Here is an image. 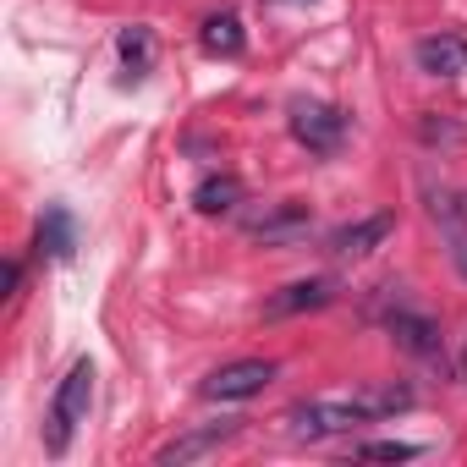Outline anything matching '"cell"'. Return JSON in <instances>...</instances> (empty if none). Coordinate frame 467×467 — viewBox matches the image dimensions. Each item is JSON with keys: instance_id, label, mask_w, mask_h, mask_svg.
I'll use <instances>...</instances> for the list:
<instances>
[{"instance_id": "1", "label": "cell", "mask_w": 467, "mask_h": 467, "mask_svg": "<svg viewBox=\"0 0 467 467\" xmlns=\"http://www.w3.org/2000/svg\"><path fill=\"white\" fill-rule=\"evenodd\" d=\"M88 407H94V363L78 358V363L67 368L56 401H50V423H45V451H50V456H67L78 423H88Z\"/></svg>"}, {"instance_id": "17", "label": "cell", "mask_w": 467, "mask_h": 467, "mask_svg": "<svg viewBox=\"0 0 467 467\" xmlns=\"http://www.w3.org/2000/svg\"><path fill=\"white\" fill-rule=\"evenodd\" d=\"M358 456L363 462H412L418 445H407V440H368V445H358Z\"/></svg>"}, {"instance_id": "6", "label": "cell", "mask_w": 467, "mask_h": 467, "mask_svg": "<svg viewBox=\"0 0 467 467\" xmlns=\"http://www.w3.org/2000/svg\"><path fill=\"white\" fill-rule=\"evenodd\" d=\"M412 61L429 78H467V39L462 34H429L412 45Z\"/></svg>"}, {"instance_id": "7", "label": "cell", "mask_w": 467, "mask_h": 467, "mask_svg": "<svg viewBox=\"0 0 467 467\" xmlns=\"http://www.w3.org/2000/svg\"><path fill=\"white\" fill-rule=\"evenodd\" d=\"M330 303H336V281L308 275V281L281 286V292L265 303V319H286V314H308V308H330Z\"/></svg>"}, {"instance_id": "2", "label": "cell", "mask_w": 467, "mask_h": 467, "mask_svg": "<svg viewBox=\"0 0 467 467\" xmlns=\"http://www.w3.org/2000/svg\"><path fill=\"white\" fill-rule=\"evenodd\" d=\"M347 132H352V121H347V110H336V105H325V99H297L292 105V138L308 149V154H341L347 149Z\"/></svg>"}, {"instance_id": "10", "label": "cell", "mask_w": 467, "mask_h": 467, "mask_svg": "<svg viewBox=\"0 0 467 467\" xmlns=\"http://www.w3.org/2000/svg\"><path fill=\"white\" fill-rule=\"evenodd\" d=\"M429 214L445 225V237H451V259L462 265V275H467V209H462V198L456 192H429Z\"/></svg>"}, {"instance_id": "15", "label": "cell", "mask_w": 467, "mask_h": 467, "mask_svg": "<svg viewBox=\"0 0 467 467\" xmlns=\"http://www.w3.org/2000/svg\"><path fill=\"white\" fill-rule=\"evenodd\" d=\"M39 248H50L56 259H72L78 237H72V220H67V209H50V214H45V225H39Z\"/></svg>"}, {"instance_id": "12", "label": "cell", "mask_w": 467, "mask_h": 467, "mask_svg": "<svg viewBox=\"0 0 467 467\" xmlns=\"http://www.w3.org/2000/svg\"><path fill=\"white\" fill-rule=\"evenodd\" d=\"M248 231H254V237H265V243H286V237H297V231H308V209L303 203H281L275 214L254 220Z\"/></svg>"}, {"instance_id": "9", "label": "cell", "mask_w": 467, "mask_h": 467, "mask_svg": "<svg viewBox=\"0 0 467 467\" xmlns=\"http://www.w3.org/2000/svg\"><path fill=\"white\" fill-rule=\"evenodd\" d=\"M396 231V214L385 209V214H368V220H358V225H341L336 237H330V254H341V259H363V254H374L385 237Z\"/></svg>"}, {"instance_id": "4", "label": "cell", "mask_w": 467, "mask_h": 467, "mask_svg": "<svg viewBox=\"0 0 467 467\" xmlns=\"http://www.w3.org/2000/svg\"><path fill=\"white\" fill-rule=\"evenodd\" d=\"M270 379H275V363H270V358H243V363L214 368L198 390H203V401H248V396H259Z\"/></svg>"}, {"instance_id": "5", "label": "cell", "mask_w": 467, "mask_h": 467, "mask_svg": "<svg viewBox=\"0 0 467 467\" xmlns=\"http://www.w3.org/2000/svg\"><path fill=\"white\" fill-rule=\"evenodd\" d=\"M385 325H390V336L412 352V358H423V363H445V347H440V325L429 319V314H418V308H390L385 314Z\"/></svg>"}, {"instance_id": "18", "label": "cell", "mask_w": 467, "mask_h": 467, "mask_svg": "<svg viewBox=\"0 0 467 467\" xmlns=\"http://www.w3.org/2000/svg\"><path fill=\"white\" fill-rule=\"evenodd\" d=\"M418 132H423V138H429V143H434V138H456V127H451V121H423V127H418Z\"/></svg>"}, {"instance_id": "13", "label": "cell", "mask_w": 467, "mask_h": 467, "mask_svg": "<svg viewBox=\"0 0 467 467\" xmlns=\"http://www.w3.org/2000/svg\"><path fill=\"white\" fill-rule=\"evenodd\" d=\"M237 198H243V182L237 176H203L198 192H192V203L203 214H231V209H237Z\"/></svg>"}, {"instance_id": "16", "label": "cell", "mask_w": 467, "mask_h": 467, "mask_svg": "<svg viewBox=\"0 0 467 467\" xmlns=\"http://www.w3.org/2000/svg\"><path fill=\"white\" fill-rule=\"evenodd\" d=\"M121 61L132 67V78L149 72V61H154V39H149V28H127V34H121Z\"/></svg>"}, {"instance_id": "14", "label": "cell", "mask_w": 467, "mask_h": 467, "mask_svg": "<svg viewBox=\"0 0 467 467\" xmlns=\"http://www.w3.org/2000/svg\"><path fill=\"white\" fill-rule=\"evenodd\" d=\"M198 45H203L209 56H243V23L231 17V12H220V17H209V23H203Z\"/></svg>"}, {"instance_id": "8", "label": "cell", "mask_w": 467, "mask_h": 467, "mask_svg": "<svg viewBox=\"0 0 467 467\" xmlns=\"http://www.w3.org/2000/svg\"><path fill=\"white\" fill-rule=\"evenodd\" d=\"M231 434H237V418H225V423H209V429H192V434H182V440H171V445H160V467H187V462H198V456H209V451H220Z\"/></svg>"}, {"instance_id": "3", "label": "cell", "mask_w": 467, "mask_h": 467, "mask_svg": "<svg viewBox=\"0 0 467 467\" xmlns=\"http://www.w3.org/2000/svg\"><path fill=\"white\" fill-rule=\"evenodd\" d=\"M358 423H368V418L358 412V401H352V396L297 401V407L286 412V429H292V440H330V434H347V429H358Z\"/></svg>"}, {"instance_id": "11", "label": "cell", "mask_w": 467, "mask_h": 467, "mask_svg": "<svg viewBox=\"0 0 467 467\" xmlns=\"http://www.w3.org/2000/svg\"><path fill=\"white\" fill-rule=\"evenodd\" d=\"M352 401H358V412L374 423V418H396V412H407L418 396H412L407 385L390 379V385H363V390H352Z\"/></svg>"}]
</instances>
